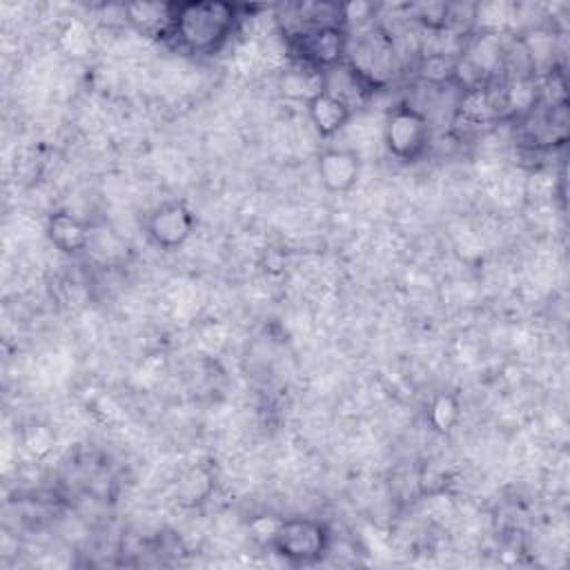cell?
Returning <instances> with one entry per match:
<instances>
[{"instance_id": "6da1fadb", "label": "cell", "mask_w": 570, "mask_h": 570, "mask_svg": "<svg viewBox=\"0 0 570 570\" xmlns=\"http://www.w3.org/2000/svg\"><path fill=\"white\" fill-rule=\"evenodd\" d=\"M238 9L229 2H174L169 36L189 53H214L234 33Z\"/></svg>"}, {"instance_id": "7a4b0ae2", "label": "cell", "mask_w": 570, "mask_h": 570, "mask_svg": "<svg viewBox=\"0 0 570 570\" xmlns=\"http://www.w3.org/2000/svg\"><path fill=\"white\" fill-rule=\"evenodd\" d=\"M269 546L289 563H314L330 548V530L312 517L281 519Z\"/></svg>"}, {"instance_id": "3957f363", "label": "cell", "mask_w": 570, "mask_h": 570, "mask_svg": "<svg viewBox=\"0 0 570 570\" xmlns=\"http://www.w3.org/2000/svg\"><path fill=\"white\" fill-rule=\"evenodd\" d=\"M383 142L396 160L412 163L421 158L430 142V122L425 114L412 105L392 107L383 122Z\"/></svg>"}, {"instance_id": "277c9868", "label": "cell", "mask_w": 570, "mask_h": 570, "mask_svg": "<svg viewBox=\"0 0 570 570\" xmlns=\"http://www.w3.org/2000/svg\"><path fill=\"white\" fill-rule=\"evenodd\" d=\"M347 40L345 27H316L289 33V45L298 60L321 73L345 62Z\"/></svg>"}, {"instance_id": "5b68a950", "label": "cell", "mask_w": 570, "mask_h": 570, "mask_svg": "<svg viewBox=\"0 0 570 570\" xmlns=\"http://www.w3.org/2000/svg\"><path fill=\"white\" fill-rule=\"evenodd\" d=\"M194 232V214L180 200L158 205L147 218V236L160 249L180 247Z\"/></svg>"}, {"instance_id": "8992f818", "label": "cell", "mask_w": 570, "mask_h": 570, "mask_svg": "<svg viewBox=\"0 0 570 570\" xmlns=\"http://www.w3.org/2000/svg\"><path fill=\"white\" fill-rule=\"evenodd\" d=\"M318 178L330 191H347L361 174V156L350 147H327L318 154Z\"/></svg>"}, {"instance_id": "52a82bcc", "label": "cell", "mask_w": 570, "mask_h": 570, "mask_svg": "<svg viewBox=\"0 0 570 570\" xmlns=\"http://www.w3.org/2000/svg\"><path fill=\"white\" fill-rule=\"evenodd\" d=\"M307 116L312 127L321 138H332L336 136L352 118V105L330 89L321 87L307 102Z\"/></svg>"}, {"instance_id": "ba28073f", "label": "cell", "mask_w": 570, "mask_h": 570, "mask_svg": "<svg viewBox=\"0 0 570 570\" xmlns=\"http://www.w3.org/2000/svg\"><path fill=\"white\" fill-rule=\"evenodd\" d=\"M47 236L51 245L58 247L62 254H78L82 249H89L91 240L89 227L71 212H53L47 220Z\"/></svg>"}, {"instance_id": "9c48e42d", "label": "cell", "mask_w": 570, "mask_h": 570, "mask_svg": "<svg viewBox=\"0 0 570 570\" xmlns=\"http://www.w3.org/2000/svg\"><path fill=\"white\" fill-rule=\"evenodd\" d=\"M125 20L145 36H169L174 2H129L122 7Z\"/></svg>"}, {"instance_id": "30bf717a", "label": "cell", "mask_w": 570, "mask_h": 570, "mask_svg": "<svg viewBox=\"0 0 570 570\" xmlns=\"http://www.w3.org/2000/svg\"><path fill=\"white\" fill-rule=\"evenodd\" d=\"M428 419H430L432 428L439 430V432L452 430V425L459 419V403H456V399L452 394H439L432 401V405H430Z\"/></svg>"}]
</instances>
